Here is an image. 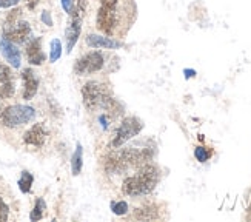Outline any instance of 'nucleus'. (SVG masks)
Instances as JSON below:
<instances>
[{
  "mask_svg": "<svg viewBox=\"0 0 251 222\" xmlns=\"http://www.w3.org/2000/svg\"><path fill=\"white\" fill-rule=\"evenodd\" d=\"M82 97H83L85 107L88 110L103 108L106 110V113H110L111 116H119L122 113V111H119V104L113 97L108 96L105 85L99 82L85 83L82 88Z\"/></svg>",
  "mask_w": 251,
  "mask_h": 222,
  "instance_id": "obj_1",
  "label": "nucleus"
},
{
  "mask_svg": "<svg viewBox=\"0 0 251 222\" xmlns=\"http://www.w3.org/2000/svg\"><path fill=\"white\" fill-rule=\"evenodd\" d=\"M157 181H159L157 168L151 165H145L142 166L139 173L128 177L122 185V190L128 196H144L154 190Z\"/></svg>",
  "mask_w": 251,
  "mask_h": 222,
  "instance_id": "obj_2",
  "label": "nucleus"
},
{
  "mask_svg": "<svg viewBox=\"0 0 251 222\" xmlns=\"http://www.w3.org/2000/svg\"><path fill=\"white\" fill-rule=\"evenodd\" d=\"M119 25H121V0H100L96 27L105 34L113 36L119 31Z\"/></svg>",
  "mask_w": 251,
  "mask_h": 222,
  "instance_id": "obj_3",
  "label": "nucleus"
},
{
  "mask_svg": "<svg viewBox=\"0 0 251 222\" xmlns=\"http://www.w3.org/2000/svg\"><path fill=\"white\" fill-rule=\"evenodd\" d=\"M20 9L11 11L6 17V24L3 28V37L11 40L13 43H25L31 39V27L28 22L20 20Z\"/></svg>",
  "mask_w": 251,
  "mask_h": 222,
  "instance_id": "obj_4",
  "label": "nucleus"
},
{
  "mask_svg": "<svg viewBox=\"0 0 251 222\" xmlns=\"http://www.w3.org/2000/svg\"><path fill=\"white\" fill-rule=\"evenodd\" d=\"M36 117V110L28 105H11L2 111V124L8 128H14L25 125L28 122L34 120Z\"/></svg>",
  "mask_w": 251,
  "mask_h": 222,
  "instance_id": "obj_5",
  "label": "nucleus"
},
{
  "mask_svg": "<svg viewBox=\"0 0 251 222\" xmlns=\"http://www.w3.org/2000/svg\"><path fill=\"white\" fill-rule=\"evenodd\" d=\"M144 128V124H142V120L137 119V117H125L122 120L121 127L117 128L116 131V136L113 139V147L114 148H119L122 147L125 142H128L129 139H133L134 136H137L139 133Z\"/></svg>",
  "mask_w": 251,
  "mask_h": 222,
  "instance_id": "obj_6",
  "label": "nucleus"
},
{
  "mask_svg": "<svg viewBox=\"0 0 251 222\" xmlns=\"http://www.w3.org/2000/svg\"><path fill=\"white\" fill-rule=\"evenodd\" d=\"M105 65L103 56L99 51H93L85 54L83 57H80L74 65V73L79 76H86V74H93L96 71H100Z\"/></svg>",
  "mask_w": 251,
  "mask_h": 222,
  "instance_id": "obj_7",
  "label": "nucleus"
},
{
  "mask_svg": "<svg viewBox=\"0 0 251 222\" xmlns=\"http://www.w3.org/2000/svg\"><path fill=\"white\" fill-rule=\"evenodd\" d=\"M0 51H2L3 57L9 62L11 66L19 68L20 62H22V56H20V51L16 47V43L8 40L6 37H0Z\"/></svg>",
  "mask_w": 251,
  "mask_h": 222,
  "instance_id": "obj_8",
  "label": "nucleus"
},
{
  "mask_svg": "<svg viewBox=\"0 0 251 222\" xmlns=\"http://www.w3.org/2000/svg\"><path fill=\"white\" fill-rule=\"evenodd\" d=\"M26 57L31 65H42L45 62L47 56L42 51V39L40 37L29 39L28 45H26Z\"/></svg>",
  "mask_w": 251,
  "mask_h": 222,
  "instance_id": "obj_9",
  "label": "nucleus"
},
{
  "mask_svg": "<svg viewBox=\"0 0 251 222\" xmlns=\"http://www.w3.org/2000/svg\"><path fill=\"white\" fill-rule=\"evenodd\" d=\"M22 79H24V99L25 101H29L36 96L37 90H39V77L36 76V73L31 68H25L22 71Z\"/></svg>",
  "mask_w": 251,
  "mask_h": 222,
  "instance_id": "obj_10",
  "label": "nucleus"
},
{
  "mask_svg": "<svg viewBox=\"0 0 251 222\" xmlns=\"http://www.w3.org/2000/svg\"><path fill=\"white\" fill-rule=\"evenodd\" d=\"M45 139H47V130L42 124L32 125L24 136L25 143L32 145V147H42L43 143H45Z\"/></svg>",
  "mask_w": 251,
  "mask_h": 222,
  "instance_id": "obj_11",
  "label": "nucleus"
},
{
  "mask_svg": "<svg viewBox=\"0 0 251 222\" xmlns=\"http://www.w3.org/2000/svg\"><path fill=\"white\" fill-rule=\"evenodd\" d=\"M86 45L91 48H106V50H117L122 47V43L119 40H114L106 36H97V34H90L86 37Z\"/></svg>",
  "mask_w": 251,
  "mask_h": 222,
  "instance_id": "obj_12",
  "label": "nucleus"
},
{
  "mask_svg": "<svg viewBox=\"0 0 251 222\" xmlns=\"http://www.w3.org/2000/svg\"><path fill=\"white\" fill-rule=\"evenodd\" d=\"M13 93H14L13 74L8 70V66L0 65V97L2 99L11 97Z\"/></svg>",
  "mask_w": 251,
  "mask_h": 222,
  "instance_id": "obj_13",
  "label": "nucleus"
},
{
  "mask_svg": "<svg viewBox=\"0 0 251 222\" xmlns=\"http://www.w3.org/2000/svg\"><path fill=\"white\" fill-rule=\"evenodd\" d=\"M80 31H82V19L71 17V24L67 28V32H65V37H67V51L68 53H71L74 45L77 43Z\"/></svg>",
  "mask_w": 251,
  "mask_h": 222,
  "instance_id": "obj_14",
  "label": "nucleus"
},
{
  "mask_svg": "<svg viewBox=\"0 0 251 222\" xmlns=\"http://www.w3.org/2000/svg\"><path fill=\"white\" fill-rule=\"evenodd\" d=\"M82 159H83V148L80 143H77V147H75V151L71 158V170H73V174L77 176L80 171H82Z\"/></svg>",
  "mask_w": 251,
  "mask_h": 222,
  "instance_id": "obj_15",
  "label": "nucleus"
},
{
  "mask_svg": "<svg viewBox=\"0 0 251 222\" xmlns=\"http://www.w3.org/2000/svg\"><path fill=\"white\" fill-rule=\"evenodd\" d=\"M86 9H88V0H73L71 5V17L75 19H83Z\"/></svg>",
  "mask_w": 251,
  "mask_h": 222,
  "instance_id": "obj_16",
  "label": "nucleus"
},
{
  "mask_svg": "<svg viewBox=\"0 0 251 222\" xmlns=\"http://www.w3.org/2000/svg\"><path fill=\"white\" fill-rule=\"evenodd\" d=\"M32 182H34V177H32V174L28 173V171H22V176H20V179L17 182L20 192L22 193H29Z\"/></svg>",
  "mask_w": 251,
  "mask_h": 222,
  "instance_id": "obj_17",
  "label": "nucleus"
},
{
  "mask_svg": "<svg viewBox=\"0 0 251 222\" xmlns=\"http://www.w3.org/2000/svg\"><path fill=\"white\" fill-rule=\"evenodd\" d=\"M45 210H47L45 201H43L42 197H39L37 201H36L34 208H32L31 215H29V219H31V221H40V219L43 218V215H45Z\"/></svg>",
  "mask_w": 251,
  "mask_h": 222,
  "instance_id": "obj_18",
  "label": "nucleus"
},
{
  "mask_svg": "<svg viewBox=\"0 0 251 222\" xmlns=\"http://www.w3.org/2000/svg\"><path fill=\"white\" fill-rule=\"evenodd\" d=\"M62 56V42L59 39L51 40V53H50V60L57 62Z\"/></svg>",
  "mask_w": 251,
  "mask_h": 222,
  "instance_id": "obj_19",
  "label": "nucleus"
},
{
  "mask_svg": "<svg viewBox=\"0 0 251 222\" xmlns=\"http://www.w3.org/2000/svg\"><path fill=\"white\" fill-rule=\"evenodd\" d=\"M111 210H113V213L117 215V216H124L126 215L128 212V204L125 201H121V202H113L111 204Z\"/></svg>",
  "mask_w": 251,
  "mask_h": 222,
  "instance_id": "obj_20",
  "label": "nucleus"
},
{
  "mask_svg": "<svg viewBox=\"0 0 251 222\" xmlns=\"http://www.w3.org/2000/svg\"><path fill=\"white\" fill-rule=\"evenodd\" d=\"M194 156H196V159H198L199 162H206L208 161V158H210V151L206 150L205 147H198L194 150Z\"/></svg>",
  "mask_w": 251,
  "mask_h": 222,
  "instance_id": "obj_21",
  "label": "nucleus"
},
{
  "mask_svg": "<svg viewBox=\"0 0 251 222\" xmlns=\"http://www.w3.org/2000/svg\"><path fill=\"white\" fill-rule=\"evenodd\" d=\"M8 213H9V208L8 205L0 199V221H6L8 219Z\"/></svg>",
  "mask_w": 251,
  "mask_h": 222,
  "instance_id": "obj_22",
  "label": "nucleus"
},
{
  "mask_svg": "<svg viewBox=\"0 0 251 222\" xmlns=\"http://www.w3.org/2000/svg\"><path fill=\"white\" fill-rule=\"evenodd\" d=\"M42 22L47 27H52V19H51L50 11H43V13H42Z\"/></svg>",
  "mask_w": 251,
  "mask_h": 222,
  "instance_id": "obj_23",
  "label": "nucleus"
},
{
  "mask_svg": "<svg viewBox=\"0 0 251 222\" xmlns=\"http://www.w3.org/2000/svg\"><path fill=\"white\" fill-rule=\"evenodd\" d=\"M19 3V0H0V8H11L16 6Z\"/></svg>",
  "mask_w": 251,
  "mask_h": 222,
  "instance_id": "obj_24",
  "label": "nucleus"
},
{
  "mask_svg": "<svg viewBox=\"0 0 251 222\" xmlns=\"http://www.w3.org/2000/svg\"><path fill=\"white\" fill-rule=\"evenodd\" d=\"M71 5H73V0H62V8L65 9V13H71Z\"/></svg>",
  "mask_w": 251,
  "mask_h": 222,
  "instance_id": "obj_25",
  "label": "nucleus"
},
{
  "mask_svg": "<svg viewBox=\"0 0 251 222\" xmlns=\"http://www.w3.org/2000/svg\"><path fill=\"white\" fill-rule=\"evenodd\" d=\"M39 2H40V0H28V8L29 9H34Z\"/></svg>",
  "mask_w": 251,
  "mask_h": 222,
  "instance_id": "obj_26",
  "label": "nucleus"
},
{
  "mask_svg": "<svg viewBox=\"0 0 251 222\" xmlns=\"http://www.w3.org/2000/svg\"><path fill=\"white\" fill-rule=\"evenodd\" d=\"M183 73H185V77H187V79H190V77H193V76L196 74L194 70H185Z\"/></svg>",
  "mask_w": 251,
  "mask_h": 222,
  "instance_id": "obj_27",
  "label": "nucleus"
},
{
  "mask_svg": "<svg viewBox=\"0 0 251 222\" xmlns=\"http://www.w3.org/2000/svg\"><path fill=\"white\" fill-rule=\"evenodd\" d=\"M0 101H2V97H0Z\"/></svg>",
  "mask_w": 251,
  "mask_h": 222,
  "instance_id": "obj_28",
  "label": "nucleus"
}]
</instances>
